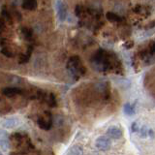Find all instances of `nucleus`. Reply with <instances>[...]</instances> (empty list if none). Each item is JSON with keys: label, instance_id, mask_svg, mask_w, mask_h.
<instances>
[{"label": "nucleus", "instance_id": "f257e3e1", "mask_svg": "<svg viewBox=\"0 0 155 155\" xmlns=\"http://www.w3.org/2000/svg\"><path fill=\"white\" fill-rule=\"evenodd\" d=\"M91 66L98 72H107L111 69H121V62L114 52L107 51L103 48H99L91 59Z\"/></svg>", "mask_w": 155, "mask_h": 155}, {"label": "nucleus", "instance_id": "f03ea898", "mask_svg": "<svg viewBox=\"0 0 155 155\" xmlns=\"http://www.w3.org/2000/svg\"><path fill=\"white\" fill-rule=\"evenodd\" d=\"M67 70L70 73L71 77L75 81H78L81 76L84 75L86 73V68L82 64V61L78 55L71 56L67 62Z\"/></svg>", "mask_w": 155, "mask_h": 155}, {"label": "nucleus", "instance_id": "7ed1b4c3", "mask_svg": "<svg viewBox=\"0 0 155 155\" xmlns=\"http://www.w3.org/2000/svg\"><path fill=\"white\" fill-rule=\"evenodd\" d=\"M37 123L41 129L48 131V130H51V128L52 127L53 116L51 115V114L50 113V111L47 110L44 113V115L39 116L38 119H37Z\"/></svg>", "mask_w": 155, "mask_h": 155}, {"label": "nucleus", "instance_id": "20e7f679", "mask_svg": "<svg viewBox=\"0 0 155 155\" xmlns=\"http://www.w3.org/2000/svg\"><path fill=\"white\" fill-rule=\"evenodd\" d=\"M95 88L97 92L102 95V98L105 101H108L110 97V84L108 81H101L95 85Z\"/></svg>", "mask_w": 155, "mask_h": 155}, {"label": "nucleus", "instance_id": "39448f33", "mask_svg": "<svg viewBox=\"0 0 155 155\" xmlns=\"http://www.w3.org/2000/svg\"><path fill=\"white\" fill-rule=\"evenodd\" d=\"M95 145L96 147L103 150V151H106V150H109L111 147V142L109 137H106V136H101L98 139L96 140L95 142Z\"/></svg>", "mask_w": 155, "mask_h": 155}, {"label": "nucleus", "instance_id": "423d86ee", "mask_svg": "<svg viewBox=\"0 0 155 155\" xmlns=\"http://www.w3.org/2000/svg\"><path fill=\"white\" fill-rule=\"evenodd\" d=\"M2 94L5 97H8V98H12V97L18 96V95H21L22 94V90L18 87H5L2 89Z\"/></svg>", "mask_w": 155, "mask_h": 155}, {"label": "nucleus", "instance_id": "0eeeda50", "mask_svg": "<svg viewBox=\"0 0 155 155\" xmlns=\"http://www.w3.org/2000/svg\"><path fill=\"white\" fill-rule=\"evenodd\" d=\"M122 135H123L122 130L116 127V126H111V127L108 128V130H107V137L111 139H115V140L120 139L122 137Z\"/></svg>", "mask_w": 155, "mask_h": 155}, {"label": "nucleus", "instance_id": "6e6552de", "mask_svg": "<svg viewBox=\"0 0 155 155\" xmlns=\"http://www.w3.org/2000/svg\"><path fill=\"white\" fill-rule=\"evenodd\" d=\"M55 5H56L58 18H59V21H64L66 17H67V11H66V7H65L64 3H63L62 1H56Z\"/></svg>", "mask_w": 155, "mask_h": 155}, {"label": "nucleus", "instance_id": "1a4fd4ad", "mask_svg": "<svg viewBox=\"0 0 155 155\" xmlns=\"http://www.w3.org/2000/svg\"><path fill=\"white\" fill-rule=\"evenodd\" d=\"M33 51V46H29L27 48V51L22 53V54L19 56L18 58V63L19 64H25V63H27L29 61V59H30V56H31V52Z\"/></svg>", "mask_w": 155, "mask_h": 155}, {"label": "nucleus", "instance_id": "9d476101", "mask_svg": "<svg viewBox=\"0 0 155 155\" xmlns=\"http://www.w3.org/2000/svg\"><path fill=\"white\" fill-rule=\"evenodd\" d=\"M37 6L38 3L35 0H24L21 2V7L27 11H34V10H36Z\"/></svg>", "mask_w": 155, "mask_h": 155}, {"label": "nucleus", "instance_id": "9b49d317", "mask_svg": "<svg viewBox=\"0 0 155 155\" xmlns=\"http://www.w3.org/2000/svg\"><path fill=\"white\" fill-rule=\"evenodd\" d=\"M21 35L23 37V39H25L27 41H30L33 38V30L28 27H22L21 29Z\"/></svg>", "mask_w": 155, "mask_h": 155}, {"label": "nucleus", "instance_id": "f8f14e48", "mask_svg": "<svg viewBox=\"0 0 155 155\" xmlns=\"http://www.w3.org/2000/svg\"><path fill=\"white\" fill-rule=\"evenodd\" d=\"M106 18H108V21L111 22H120L123 21V18L120 17L119 15L113 13V12H108L106 14Z\"/></svg>", "mask_w": 155, "mask_h": 155}, {"label": "nucleus", "instance_id": "ddd939ff", "mask_svg": "<svg viewBox=\"0 0 155 155\" xmlns=\"http://www.w3.org/2000/svg\"><path fill=\"white\" fill-rule=\"evenodd\" d=\"M18 124V120L17 118H7L6 120L3 122V127L4 128H7V129H11L16 127V126Z\"/></svg>", "mask_w": 155, "mask_h": 155}, {"label": "nucleus", "instance_id": "4468645a", "mask_svg": "<svg viewBox=\"0 0 155 155\" xmlns=\"http://www.w3.org/2000/svg\"><path fill=\"white\" fill-rule=\"evenodd\" d=\"M84 154V149L79 144L73 145L68 151V155H82Z\"/></svg>", "mask_w": 155, "mask_h": 155}, {"label": "nucleus", "instance_id": "2eb2a0df", "mask_svg": "<svg viewBox=\"0 0 155 155\" xmlns=\"http://www.w3.org/2000/svg\"><path fill=\"white\" fill-rule=\"evenodd\" d=\"M45 102H47L48 106L51 107V108H55V107L57 106V100L55 98V95L53 93H48Z\"/></svg>", "mask_w": 155, "mask_h": 155}, {"label": "nucleus", "instance_id": "dca6fc26", "mask_svg": "<svg viewBox=\"0 0 155 155\" xmlns=\"http://www.w3.org/2000/svg\"><path fill=\"white\" fill-rule=\"evenodd\" d=\"M123 111L127 115H134L135 114V106L129 103H126L123 107Z\"/></svg>", "mask_w": 155, "mask_h": 155}, {"label": "nucleus", "instance_id": "f3484780", "mask_svg": "<svg viewBox=\"0 0 155 155\" xmlns=\"http://www.w3.org/2000/svg\"><path fill=\"white\" fill-rule=\"evenodd\" d=\"M1 18L4 21L12 23V16L10 15V13L7 11V10L4 8H2V10H1Z\"/></svg>", "mask_w": 155, "mask_h": 155}, {"label": "nucleus", "instance_id": "a211bd4d", "mask_svg": "<svg viewBox=\"0 0 155 155\" xmlns=\"http://www.w3.org/2000/svg\"><path fill=\"white\" fill-rule=\"evenodd\" d=\"M1 53L3 55H5L6 57H9V58H12L15 56L14 52L10 50L8 47H1Z\"/></svg>", "mask_w": 155, "mask_h": 155}, {"label": "nucleus", "instance_id": "6ab92c4d", "mask_svg": "<svg viewBox=\"0 0 155 155\" xmlns=\"http://www.w3.org/2000/svg\"><path fill=\"white\" fill-rule=\"evenodd\" d=\"M63 122H64V118H63V116L60 115V114H56L53 116V124H54L55 126H61L63 124Z\"/></svg>", "mask_w": 155, "mask_h": 155}, {"label": "nucleus", "instance_id": "aec40b11", "mask_svg": "<svg viewBox=\"0 0 155 155\" xmlns=\"http://www.w3.org/2000/svg\"><path fill=\"white\" fill-rule=\"evenodd\" d=\"M84 13H85V9L82 7V6H81V5H77L76 8H75V14H76V16L78 18H81Z\"/></svg>", "mask_w": 155, "mask_h": 155}, {"label": "nucleus", "instance_id": "412c9836", "mask_svg": "<svg viewBox=\"0 0 155 155\" xmlns=\"http://www.w3.org/2000/svg\"><path fill=\"white\" fill-rule=\"evenodd\" d=\"M147 50L149 51V53L151 55H153L155 53V42L154 41H150L148 44V47H147Z\"/></svg>", "mask_w": 155, "mask_h": 155}, {"label": "nucleus", "instance_id": "4be33fe9", "mask_svg": "<svg viewBox=\"0 0 155 155\" xmlns=\"http://www.w3.org/2000/svg\"><path fill=\"white\" fill-rule=\"evenodd\" d=\"M148 133H149V129L147 127V126H143L142 128L140 129V134L142 137H147L148 136Z\"/></svg>", "mask_w": 155, "mask_h": 155}, {"label": "nucleus", "instance_id": "5701e85b", "mask_svg": "<svg viewBox=\"0 0 155 155\" xmlns=\"http://www.w3.org/2000/svg\"><path fill=\"white\" fill-rule=\"evenodd\" d=\"M123 47H124L125 48H127V50H129V48H133V47H134V41H131V40L126 41V42L123 44Z\"/></svg>", "mask_w": 155, "mask_h": 155}, {"label": "nucleus", "instance_id": "b1692460", "mask_svg": "<svg viewBox=\"0 0 155 155\" xmlns=\"http://www.w3.org/2000/svg\"><path fill=\"white\" fill-rule=\"evenodd\" d=\"M131 131L132 132H138V131H140V128H139V125L137 122H133L132 124H131Z\"/></svg>", "mask_w": 155, "mask_h": 155}, {"label": "nucleus", "instance_id": "393cba45", "mask_svg": "<svg viewBox=\"0 0 155 155\" xmlns=\"http://www.w3.org/2000/svg\"><path fill=\"white\" fill-rule=\"evenodd\" d=\"M4 29H5V21H3L2 18H0V33H3L4 31Z\"/></svg>", "mask_w": 155, "mask_h": 155}, {"label": "nucleus", "instance_id": "a878e982", "mask_svg": "<svg viewBox=\"0 0 155 155\" xmlns=\"http://www.w3.org/2000/svg\"><path fill=\"white\" fill-rule=\"evenodd\" d=\"M155 26V21H150L148 24H147L145 25V29H151Z\"/></svg>", "mask_w": 155, "mask_h": 155}, {"label": "nucleus", "instance_id": "bb28decb", "mask_svg": "<svg viewBox=\"0 0 155 155\" xmlns=\"http://www.w3.org/2000/svg\"><path fill=\"white\" fill-rule=\"evenodd\" d=\"M148 136H150V137H151V138H154L155 134H154V132H153V130L149 129V133H148Z\"/></svg>", "mask_w": 155, "mask_h": 155}]
</instances>
